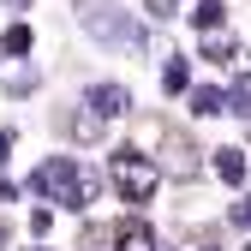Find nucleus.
<instances>
[{
  "mask_svg": "<svg viewBox=\"0 0 251 251\" xmlns=\"http://www.w3.org/2000/svg\"><path fill=\"white\" fill-rule=\"evenodd\" d=\"M144 12H150V18H174V12H179V0H144Z\"/></svg>",
  "mask_w": 251,
  "mask_h": 251,
  "instance_id": "12",
  "label": "nucleus"
},
{
  "mask_svg": "<svg viewBox=\"0 0 251 251\" xmlns=\"http://www.w3.org/2000/svg\"><path fill=\"white\" fill-rule=\"evenodd\" d=\"M72 12H78V24L96 36L102 48H126V54H144V42H150V30L120 6V0H72Z\"/></svg>",
  "mask_w": 251,
  "mask_h": 251,
  "instance_id": "1",
  "label": "nucleus"
},
{
  "mask_svg": "<svg viewBox=\"0 0 251 251\" xmlns=\"http://www.w3.org/2000/svg\"><path fill=\"white\" fill-rule=\"evenodd\" d=\"M84 108H90V120H120L126 108H132V90H126V84H114V78H102V84H90L84 90Z\"/></svg>",
  "mask_w": 251,
  "mask_h": 251,
  "instance_id": "4",
  "label": "nucleus"
},
{
  "mask_svg": "<svg viewBox=\"0 0 251 251\" xmlns=\"http://www.w3.org/2000/svg\"><path fill=\"white\" fill-rule=\"evenodd\" d=\"M6 150H12V132H0V168H6Z\"/></svg>",
  "mask_w": 251,
  "mask_h": 251,
  "instance_id": "14",
  "label": "nucleus"
},
{
  "mask_svg": "<svg viewBox=\"0 0 251 251\" xmlns=\"http://www.w3.org/2000/svg\"><path fill=\"white\" fill-rule=\"evenodd\" d=\"M192 24L203 30V36H209V30H227V6H222V0H198V6H192Z\"/></svg>",
  "mask_w": 251,
  "mask_h": 251,
  "instance_id": "9",
  "label": "nucleus"
},
{
  "mask_svg": "<svg viewBox=\"0 0 251 251\" xmlns=\"http://www.w3.org/2000/svg\"><path fill=\"white\" fill-rule=\"evenodd\" d=\"M114 251H155V233L144 222H120L114 227Z\"/></svg>",
  "mask_w": 251,
  "mask_h": 251,
  "instance_id": "5",
  "label": "nucleus"
},
{
  "mask_svg": "<svg viewBox=\"0 0 251 251\" xmlns=\"http://www.w3.org/2000/svg\"><path fill=\"white\" fill-rule=\"evenodd\" d=\"M30 42H36V36H30V24H12L6 36H0V48H6V54H30Z\"/></svg>",
  "mask_w": 251,
  "mask_h": 251,
  "instance_id": "11",
  "label": "nucleus"
},
{
  "mask_svg": "<svg viewBox=\"0 0 251 251\" xmlns=\"http://www.w3.org/2000/svg\"><path fill=\"white\" fill-rule=\"evenodd\" d=\"M185 96H192V114H227V90L222 84H198V90H185Z\"/></svg>",
  "mask_w": 251,
  "mask_h": 251,
  "instance_id": "6",
  "label": "nucleus"
},
{
  "mask_svg": "<svg viewBox=\"0 0 251 251\" xmlns=\"http://www.w3.org/2000/svg\"><path fill=\"white\" fill-rule=\"evenodd\" d=\"M108 179H114V192L126 203H150L162 192V168H155L150 155H138V150H114L108 155Z\"/></svg>",
  "mask_w": 251,
  "mask_h": 251,
  "instance_id": "3",
  "label": "nucleus"
},
{
  "mask_svg": "<svg viewBox=\"0 0 251 251\" xmlns=\"http://www.w3.org/2000/svg\"><path fill=\"white\" fill-rule=\"evenodd\" d=\"M239 251H251V245H239Z\"/></svg>",
  "mask_w": 251,
  "mask_h": 251,
  "instance_id": "17",
  "label": "nucleus"
},
{
  "mask_svg": "<svg viewBox=\"0 0 251 251\" xmlns=\"http://www.w3.org/2000/svg\"><path fill=\"white\" fill-rule=\"evenodd\" d=\"M227 114H245V120H251V72L227 90Z\"/></svg>",
  "mask_w": 251,
  "mask_h": 251,
  "instance_id": "10",
  "label": "nucleus"
},
{
  "mask_svg": "<svg viewBox=\"0 0 251 251\" xmlns=\"http://www.w3.org/2000/svg\"><path fill=\"white\" fill-rule=\"evenodd\" d=\"M215 179L222 185H245V150H215Z\"/></svg>",
  "mask_w": 251,
  "mask_h": 251,
  "instance_id": "7",
  "label": "nucleus"
},
{
  "mask_svg": "<svg viewBox=\"0 0 251 251\" xmlns=\"http://www.w3.org/2000/svg\"><path fill=\"white\" fill-rule=\"evenodd\" d=\"M233 227H245V233H251V192L233 203Z\"/></svg>",
  "mask_w": 251,
  "mask_h": 251,
  "instance_id": "13",
  "label": "nucleus"
},
{
  "mask_svg": "<svg viewBox=\"0 0 251 251\" xmlns=\"http://www.w3.org/2000/svg\"><path fill=\"white\" fill-rule=\"evenodd\" d=\"M30 198H42V203H60V209H84L90 203V192H96V179H90L72 155H54V162H42L36 174H30V185H24Z\"/></svg>",
  "mask_w": 251,
  "mask_h": 251,
  "instance_id": "2",
  "label": "nucleus"
},
{
  "mask_svg": "<svg viewBox=\"0 0 251 251\" xmlns=\"http://www.w3.org/2000/svg\"><path fill=\"white\" fill-rule=\"evenodd\" d=\"M6 6H30V0H6Z\"/></svg>",
  "mask_w": 251,
  "mask_h": 251,
  "instance_id": "15",
  "label": "nucleus"
},
{
  "mask_svg": "<svg viewBox=\"0 0 251 251\" xmlns=\"http://www.w3.org/2000/svg\"><path fill=\"white\" fill-rule=\"evenodd\" d=\"M0 245H6V227H0Z\"/></svg>",
  "mask_w": 251,
  "mask_h": 251,
  "instance_id": "16",
  "label": "nucleus"
},
{
  "mask_svg": "<svg viewBox=\"0 0 251 251\" xmlns=\"http://www.w3.org/2000/svg\"><path fill=\"white\" fill-rule=\"evenodd\" d=\"M162 90H168V96H185V90H192V66H185L179 54L162 60Z\"/></svg>",
  "mask_w": 251,
  "mask_h": 251,
  "instance_id": "8",
  "label": "nucleus"
}]
</instances>
